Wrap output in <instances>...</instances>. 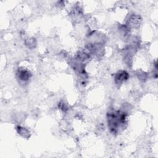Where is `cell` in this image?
I'll return each instance as SVG.
<instances>
[{"mask_svg":"<svg viewBox=\"0 0 158 158\" xmlns=\"http://www.w3.org/2000/svg\"><path fill=\"white\" fill-rule=\"evenodd\" d=\"M17 76L19 79L23 82H26L30 78V73L25 69H20L17 72Z\"/></svg>","mask_w":158,"mask_h":158,"instance_id":"3957f363","label":"cell"},{"mask_svg":"<svg viewBox=\"0 0 158 158\" xmlns=\"http://www.w3.org/2000/svg\"><path fill=\"white\" fill-rule=\"evenodd\" d=\"M125 114L122 111H115L109 113L107 114V123L111 132L117 133L119 129L125 124Z\"/></svg>","mask_w":158,"mask_h":158,"instance_id":"6da1fadb","label":"cell"},{"mask_svg":"<svg viewBox=\"0 0 158 158\" xmlns=\"http://www.w3.org/2000/svg\"><path fill=\"white\" fill-rule=\"evenodd\" d=\"M140 22H141V19L138 16H135V15L132 16L129 21V24L127 26L129 28L130 27H138L140 23Z\"/></svg>","mask_w":158,"mask_h":158,"instance_id":"277c9868","label":"cell"},{"mask_svg":"<svg viewBox=\"0 0 158 158\" xmlns=\"http://www.w3.org/2000/svg\"><path fill=\"white\" fill-rule=\"evenodd\" d=\"M129 78V75L125 70L119 71L115 76V82L117 84H122L127 81Z\"/></svg>","mask_w":158,"mask_h":158,"instance_id":"7a4b0ae2","label":"cell"},{"mask_svg":"<svg viewBox=\"0 0 158 158\" xmlns=\"http://www.w3.org/2000/svg\"><path fill=\"white\" fill-rule=\"evenodd\" d=\"M17 132L19 135L22 136L24 138H29L30 137V132L29 131L24 127H22L20 126H18L16 128Z\"/></svg>","mask_w":158,"mask_h":158,"instance_id":"5b68a950","label":"cell"},{"mask_svg":"<svg viewBox=\"0 0 158 158\" xmlns=\"http://www.w3.org/2000/svg\"><path fill=\"white\" fill-rule=\"evenodd\" d=\"M78 59L80 61H84L89 59L90 55L88 53H87L85 51H80L79 52L78 54Z\"/></svg>","mask_w":158,"mask_h":158,"instance_id":"8992f818","label":"cell"},{"mask_svg":"<svg viewBox=\"0 0 158 158\" xmlns=\"http://www.w3.org/2000/svg\"><path fill=\"white\" fill-rule=\"evenodd\" d=\"M27 45H29V46L30 48H32V46L33 47H35V40L33 39H29L27 42Z\"/></svg>","mask_w":158,"mask_h":158,"instance_id":"ba28073f","label":"cell"},{"mask_svg":"<svg viewBox=\"0 0 158 158\" xmlns=\"http://www.w3.org/2000/svg\"><path fill=\"white\" fill-rule=\"evenodd\" d=\"M138 77L140 79V80H145L146 79H147V74H146L145 72H139L138 74Z\"/></svg>","mask_w":158,"mask_h":158,"instance_id":"52a82bcc","label":"cell"}]
</instances>
